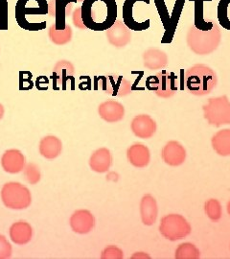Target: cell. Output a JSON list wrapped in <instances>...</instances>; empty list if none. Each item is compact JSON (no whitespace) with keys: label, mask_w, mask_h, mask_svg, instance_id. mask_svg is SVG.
Instances as JSON below:
<instances>
[{"label":"cell","mask_w":230,"mask_h":259,"mask_svg":"<svg viewBox=\"0 0 230 259\" xmlns=\"http://www.w3.org/2000/svg\"><path fill=\"white\" fill-rule=\"evenodd\" d=\"M81 9L83 24L92 31H106L117 19L115 0H83Z\"/></svg>","instance_id":"obj_1"},{"label":"cell","mask_w":230,"mask_h":259,"mask_svg":"<svg viewBox=\"0 0 230 259\" xmlns=\"http://www.w3.org/2000/svg\"><path fill=\"white\" fill-rule=\"evenodd\" d=\"M49 15L47 0H18L16 4V20L19 26L26 31H41L45 22L37 20L38 17Z\"/></svg>","instance_id":"obj_2"},{"label":"cell","mask_w":230,"mask_h":259,"mask_svg":"<svg viewBox=\"0 0 230 259\" xmlns=\"http://www.w3.org/2000/svg\"><path fill=\"white\" fill-rule=\"evenodd\" d=\"M185 87L189 93L196 96H204L212 93L218 83V77L210 66L197 64L185 72Z\"/></svg>","instance_id":"obj_3"},{"label":"cell","mask_w":230,"mask_h":259,"mask_svg":"<svg viewBox=\"0 0 230 259\" xmlns=\"http://www.w3.org/2000/svg\"><path fill=\"white\" fill-rule=\"evenodd\" d=\"M221 40V29L214 21L211 30L203 31L195 25L188 30L186 41L190 50L200 56L210 55L220 46Z\"/></svg>","instance_id":"obj_4"},{"label":"cell","mask_w":230,"mask_h":259,"mask_svg":"<svg viewBox=\"0 0 230 259\" xmlns=\"http://www.w3.org/2000/svg\"><path fill=\"white\" fill-rule=\"evenodd\" d=\"M1 200L4 205L11 209H26L32 203V195L25 185L11 182L3 185Z\"/></svg>","instance_id":"obj_5"},{"label":"cell","mask_w":230,"mask_h":259,"mask_svg":"<svg viewBox=\"0 0 230 259\" xmlns=\"http://www.w3.org/2000/svg\"><path fill=\"white\" fill-rule=\"evenodd\" d=\"M204 118L214 127L230 124V101L226 95L209 98L203 107Z\"/></svg>","instance_id":"obj_6"},{"label":"cell","mask_w":230,"mask_h":259,"mask_svg":"<svg viewBox=\"0 0 230 259\" xmlns=\"http://www.w3.org/2000/svg\"><path fill=\"white\" fill-rule=\"evenodd\" d=\"M192 232L191 225L179 214H168L161 218L159 232L170 241L181 240Z\"/></svg>","instance_id":"obj_7"},{"label":"cell","mask_w":230,"mask_h":259,"mask_svg":"<svg viewBox=\"0 0 230 259\" xmlns=\"http://www.w3.org/2000/svg\"><path fill=\"white\" fill-rule=\"evenodd\" d=\"M100 80L103 91L111 96L124 97L129 95L132 91L131 83L123 76L116 74L101 76Z\"/></svg>","instance_id":"obj_8"},{"label":"cell","mask_w":230,"mask_h":259,"mask_svg":"<svg viewBox=\"0 0 230 259\" xmlns=\"http://www.w3.org/2000/svg\"><path fill=\"white\" fill-rule=\"evenodd\" d=\"M106 37L112 47L123 48L130 42L132 34L131 30L124 23L123 20L116 19L113 25L106 30Z\"/></svg>","instance_id":"obj_9"},{"label":"cell","mask_w":230,"mask_h":259,"mask_svg":"<svg viewBox=\"0 0 230 259\" xmlns=\"http://www.w3.org/2000/svg\"><path fill=\"white\" fill-rule=\"evenodd\" d=\"M130 129L139 139H151L157 133V122L149 114H139L131 121Z\"/></svg>","instance_id":"obj_10"},{"label":"cell","mask_w":230,"mask_h":259,"mask_svg":"<svg viewBox=\"0 0 230 259\" xmlns=\"http://www.w3.org/2000/svg\"><path fill=\"white\" fill-rule=\"evenodd\" d=\"M161 157L167 165L179 166L186 159V150L178 141L171 140L162 149Z\"/></svg>","instance_id":"obj_11"},{"label":"cell","mask_w":230,"mask_h":259,"mask_svg":"<svg viewBox=\"0 0 230 259\" xmlns=\"http://www.w3.org/2000/svg\"><path fill=\"white\" fill-rule=\"evenodd\" d=\"M138 1L143 3L150 4V0H125L123 4L122 15H123V21L124 23L131 30V31H145L150 27L151 20L148 19L143 22H137L134 18V6Z\"/></svg>","instance_id":"obj_12"},{"label":"cell","mask_w":230,"mask_h":259,"mask_svg":"<svg viewBox=\"0 0 230 259\" xmlns=\"http://www.w3.org/2000/svg\"><path fill=\"white\" fill-rule=\"evenodd\" d=\"M94 216L87 209L76 210L69 220L70 228L78 234H86L91 232L94 228Z\"/></svg>","instance_id":"obj_13"},{"label":"cell","mask_w":230,"mask_h":259,"mask_svg":"<svg viewBox=\"0 0 230 259\" xmlns=\"http://www.w3.org/2000/svg\"><path fill=\"white\" fill-rule=\"evenodd\" d=\"M1 166L9 174H17L24 169L25 157L18 149H10L1 157Z\"/></svg>","instance_id":"obj_14"},{"label":"cell","mask_w":230,"mask_h":259,"mask_svg":"<svg viewBox=\"0 0 230 259\" xmlns=\"http://www.w3.org/2000/svg\"><path fill=\"white\" fill-rule=\"evenodd\" d=\"M158 78V89L156 94L160 98H171L177 92V76L174 72L161 70L157 74Z\"/></svg>","instance_id":"obj_15"},{"label":"cell","mask_w":230,"mask_h":259,"mask_svg":"<svg viewBox=\"0 0 230 259\" xmlns=\"http://www.w3.org/2000/svg\"><path fill=\"white\" fill-rule=\"evenodd\" d=\"M98 113L103 120L108 123H116L125 116V107L117 101L108 100L98 107Z\"/></svg>","instance_id":"obj_16"},{"label":"cell","mask_w":230,"mask_h":259,"mask_svg":"<svg viewBox=\"0 0 230 259\" xmlns=\"http://www.w3.org/2000/svg\"><path fill=\"white\" fill-rule=\"evenodd\" d=\"M158 207L156 198L151 194L144 195L140 202V216L145 226H153L157 222Z\"/></svg>","instance_id":"obj_17"},{"label":"cell","mask_w":230,"mask_h":259,"mask_svg":"<svg viewBox=\"0 0 230 259\" xmlns=\"http://www.w3.org/2000/svg\"><path fill=\"white\" fill-rule=\"evenodd\" d=\"M127 157L132 166L145 168L151 161V153L146 145L135 143L128 148Z\"/></svg>","instance_id":"obj_18"},{"label":"cell","mask_w":230,"mask_h":259,"mask_svg":"<svg viewBox=\"0 0 230 259\" xmlns=\"http://www.w3.org/2000/svg\"><path fill=\"white\" fill-rule=\"evenodd\" d=\"M168 65V56L158 48H149L143 53V65L149 70L163 69Z\"/></svg>","instance_id":"obj_19"},{"label":"cell","mask_w":230,"mask_h":259,"mask_svg":"<svg viewBox=\"0 0 230 259\" xmlns=\"http://www.w3.org/2000/svg\"><path fill=\"white\" fill-rule=\"evenodd\" d=\"M112 163L111 151L108 148L97 149L89 158V166L96 173H106L110 170Z\"/></svg>","instance_id":"obj_20"},{"label":"cell","mask_w":230,"mask_h":259,"mask_svg":"<svg viewBox=\"0 0 230 259\" xmlns=\"http://www.w3.org/2000/svg\"><path fill=\"white\" fill-rule=\"evenodd\" d=\"M75 73V67L74 65L65 60H62L58 62L54 66L53 70V88L55 90H59V85H62L63 90H66L65 83L66 81L71 79Z\"/></svg>","instance_id":"obj_21"},{"label":"cell","mask_w":230,"mask_h":259,"mask_svg":"<svg viewBox=\"0 0 230 259\" xmlns=\"http://www.w3.org/2000/svg\"><path fill=\"white\" fill-rule=\"evenodd\" d=\"M10 238L15 244L23 246L28 244L33 236V229L26 222L14 223L9 230Z\"/></svg>","instance_id":"obj_22"},{"label":"cell","mask_w":230,"mask_h":259,"mask_svg":"<svg viewBox=\"0 0 230 259\" xmlns=\"http://www.w3.org/2000/svg\"><path fill=\"white\" fill-rule=\"evenodd\" d=\"M186 0H175V6L172 11V14L170 16V20H169V24L165 29L164 35L161 38V44H171L174 36L175 34V30L177 27L178 21L180 19L181 13L183 11L184 4H185Z\"/></svg>","instance_id":"obj_23"},{"label":"cell","mask_w":230,"mask_h":259,"mask_svg":"<svg viewBox=\"0 0 230 259\" xmlns=\"http://www.w3.org/2000/svg\"><path fill=\"white\" fill-rule=\"evenodd\" d=\"M39 154L47 159L59 157L63 150V143L55 136H46L39 142Z\"/></svg>","instance_id":"obj_24"},{"label":"cell","mask_w":230,"mask_h":259,"mask_svg":"<svg viewBox=\"0 0 230 259\" xmlns=\"http://www.w3.org/2000/svg\"><path fill=\"white\" fill-rule=\"evenodd\" d=\"M212 148L221 157L230 156V129L218 131L211 139Z\"/></svg>","instance_id":"obj_25"},{"label":"cell","mask_w":230,"mask_h":259,"mask_svg":"<svg viewBox=\"0 0 230 259\" xmlns=\"http://www.w3.org/2000/svg\"><path fill=\"white\" fill-rule=\"evenodd\" d=\"M72 28L69 24H66L65 30H57L55 23L52 24L48 30V36L50 40L57 46H65L70 42L72 39Z\"/></svg>","instance_id":"obj_26"},{"label":"cell","mask_w":230,"mask_h":259,"mask_svg":"<svg viewBox=\"0 0 230 259\" xmlns=\"http://www.w3.org/2000/svg\"><path fill=\"white\" fill-rule=\"evenodd\" d=\"M195 3V13H194V25L196 28L207 31L211 30L214 25V20H205L203 16V4L205 1L212 0H190Z\"/></svg>","instance_id":"obj_27"},{"label":"cell","mask_w":230,"mask_h":259,"mask_svg":"<svg viewBox=\"0 0 230 259\" xmlns=\"http://www.w3.org/2000/svg\"><path fill=\"white\" fill-rule=\"evenodd\" d=\"M78 0H55V26L57 30H65L66 27V8L70 3Z\"/></svg>","instance_id":"obj_28"},{"label":"cell","mask_w":230,"mask_h":259,"mask_svg":"<svg viewBox=\"0 0 230 259\" xmlns=\"http://www.w3.org/2000/svg\"><path fill=\"white\" fill-rule=\"evenodd\" d=\"M175 257L176 259H198L201 257L200 250L189 242L178 245L175 250Z\"/></svg>","instance_id":"obj_29"},{"label":"cell","mask_w":230,"mask_h":259,"mask_svg":"<svg viewBox=\"0 0 230 259\" xmlns=\"http://www.w3.org/2000/svg\"><path fill=\"white\" fill-rule=\"evenodd\" d=\"M204 211L211 221L218 222L222 216V208L220 201L217 199H210L206 201L204 204Z\"/></svg>","instance_id":"obj_30"},{"label":"cell","mask_w":230,"mask_h":259,"mask_svg":"<svg viewBox=\"0 0 230 259\" xmlns=\"http://www.w3.org/2000/svg\"><path fill=\"white\" fill-rule=\"evenodd\" d=\"M217 16L221 27L230 31V0H220Z\"/></svg>","instance_id":"obj_31"},{"label":"cell","mask_w":230,"mask_h":259,"mask_svg":"<svg viewBox=\"0 0 230 259\" xmlns=\"http://www.w3.org/2000/svg\"><path fill=\"white\" fill-rule=\"evenodd\" d=\"M23 173L25 179L30 185H37V183L40 181V171L37 164L35 163H28L25 165L23 169Z\"/></svg>","instance_id":"obj_32"},{"label":"cell","mask_w":230,"mask_h":259,"mask_svg":"<svg viewBox=\"0 0 230 259\" xmlns=\"http://www.w3.org/2000/svg\"><path fill=\"white\" fill-rule=\"evenodd\" d=\"M154 2L156 4L158 16H159V18L161 19V23H162L164 29H166L167 26H168V24H169L170 16H169L168 8L166 6L165 1L164 0H154Z\"/></svg>","instance_id":"obj_33"},{"label":"cell","mask_w":230,"mask_h":259,"mask_svg":"<svg viewBox=\"0 0 230 259\" xmlns=\"http://www.w3.org/2000/svg\"><path fill=\"white\" fill-rule=\"evenodd\" d=\"M124 257V252L116 246H110L102 251L101 258L121 259Z\"/></svg>","instance_id":"obj_34"},{"label":"cell","mask_w":230,"mask_h":259,"mask_svg":"<svg viewBox=\"0 0 230 259\" xmlns=\"http://www.w3.org/2000/svg\"><path fill=\"white\" fill-rule=\"evenodd\" d=\"M8 30V0H0V31Z\"/></svg>","instance_id":"obj_35"},{"label":"cell","mask_w":230,"mask_h":259,"mask_svg":"<svg viewBox=\"0 0 230 259\" xmlns=\"http://www.w3.org/2000/svg\"><path fill=\"white\" fill-rule=\"evenodd\" d=\"M13 248L7 238L0 234V259L10 258L12 256Z\"/></svg>","instance_id":"obj_36"},{"label":"cell","mask_w":230,"mask_h":259,"mask_svg":"<svg viewBox=\"0 0 230 259\" xmlns=\"http://www.w3.org/2000/svg\"><path fill=\"white\" fill-rule=\"evenodd\" d=\"M72 20H73L74 26L81 30L87 29L85 25L83 24V18H82V9L81 7L74 10L73 15H72Z\"/></svg>","instance_id":"obj_37"},{"label":"cell","mask_w":230,"mask_h":259,"mask_svg":"<svg viewBox=\"0 0 230 259\" xmlns=\"http://www.w3.org/2000/svg\"><path fill=\"white\" fill-rule=\"evenodd\" d=\"M146 88L151 92H157L158 89V78L157 75L149 76L146 80Z\"/></svg>","instance_id":"obj_38"},{"label":"cell","mask_w":230,"mask_h":259,"mask_svg":"<svg viewBox=\"0 0 230 259\" xmlns=\"http://www.w3.org/2000/svg\"><path fill=\"white\" fill-rule=\"evenodd\" d=\"M49 16L55 17V0H51L49 3Z\"/></svg>","instance_id":"obj_39"},{"label":"cell","mask_w":230,"mask_h":259,"mask_svg":"<svg viewBox=\"0 0 230 259\" xmlns=\"http://www.w3.org/2000/svg\"><path fill=\"white\" fill-rule=\"evenodd\" d=\"M135 257H147V258H150V255H148L147 253H145V252H136V254H134V255H132V258H135Z\"/></svg>","instance_id":"obj_40"},{"label":"cell","mask_w":230,"mask_h":259,"mask_svg":"<svg viewBox=\"0 0 230 259\" xmlns=\"http://www.w3.org/2000/svg\"><path fill=\"white\" fill-rule=\"evenodd\" d=\"M4 114H5V109H4L3 105H2V104H0V120L3 118Z\"/></svg>","instance_id":"obj_41"},{"label":"cell","mask_w":230,"mask_h":259,"mask_svg":"<svg viewBox=\"0 0 230 259\" xmlns=\"http://www.w3.org/2000/svg\"><path fill=\"white\" fill-rule=\"evenodd\" d=\"M226 209H227V213L230 215V201L227 203V205H226Z\"/></svg>","instance_id":"obj_42"},{"label":"cell","mask_w":230,"mask_h":259,"mask_svg":"<svg viewBox=\"0 0 230 259\" xmlns=\"http://www.w3.org/2000/svg\"><path fill=\"white\" fill-rule=\"evenodd\" d=\"M83 0H78V2H83Z\"/></svg>","instance_id":"obj_43"}]
</instances>
